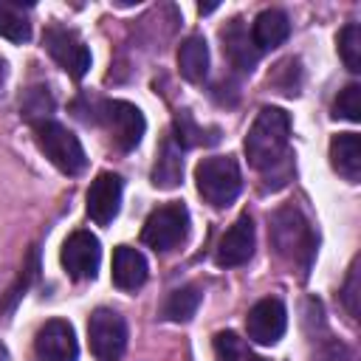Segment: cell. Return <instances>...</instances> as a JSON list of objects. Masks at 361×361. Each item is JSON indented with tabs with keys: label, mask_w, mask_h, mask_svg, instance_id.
I'll use <instances>...</instances> for the list:
<instances>
[{
	"label": "cell",
	"mask_w": 361,
	"mask_h": 361,
	"mask_svg": "<svg viewBox=\"0 0 361 361\" xmlns=\"http://www.w3.org/2000/svg\"><path fill=\"white\" fill-rule=\"evenodd\" d=\"M290 138V118L279 107H262L245 135V155L254 169H274L282 164Z\"/></svg>",
	"instance_id": "1"
},
{
	"label": "cell",
	"mask_w": 361,
	"mask_h": 361,
	"mask_svg": "<svg viewBox=\"0 0 361 361\" xmlns=\"http://www.w3.org/2000/svg\"><path fill=\"white\" fill-rule=\"evenodd\" d=\"M271 240L274 248L279 251V257H285L288 262L307 268L313 254H316V237L310 231V223L302 217L299 209L285 206L271 217Z\"/></svg>",
	"instance_id": "2"
},
{
	"label": "cell",
	"mask_w": 361,
	"mask_h": 361,
	"mask_svg": "<svg viewBox=\"0 0 361 361\" xmlns=\"http://www.w3.org/2000/svg\"><path fill=\"white\" fill-rule=\"evenodd\" d=\"M93 104V113L87 116V121L93 124H104L113 144L121 149V152H130L141 144L144 138V130H147V121H144V113L130 104V102H121V99H113V102H90Z\"/></svg>",
	"instance_id": "3"
},
{
	"label": "cell",
	"mask_w": 361,
	"mask_h": 361,
	"mask_svg": "<svg viewBox=\"0 0 361 361\" xmlns=\"http://www.w3.org/2000/svg\"><path fill=\"white\" fill-rule=\"evenodd\" d=\"M195 183H197V192L203 195L206 203L223 209V206L234 203V197L240 195L243 175H240V166H237L234 158H228V155H212V158H203L197 164Z\"/></svg>",
	"instance_id": "4"
},
{
	"label": "cell",
	"mask_w": 361,
	"mask_h": 361,
	"mask_svg": "<svg viewBox=\"0 0 361 361\" xmlns=\"http://www.w3.org/2000/svg\"><path fill=\"white\" fill-rule=\"evenodd\" d=\"M34 138H37V147L42 149V155L65 175H79L85 166H87V155L79 144V138L62 127L59 121H51V118H42L34 124Z\"/></svg>",
	"instance_id": "5"
},
{
	"label": "cell",
	"mask_w": 361,
	"mask_h": 361,
	"mask_svg": "<svg viewBox=\"0 0 361 361\" xmlns=\"http://www.w3.org/2000/svg\"><path fill=\"white\" fill-rule=\"evenodd\" d=\"M87 338L96 361H118L127 347V324L116 310L96 307L87 322Z\"/></svg>",
	"instance_id": "6"
},
{
	"label": "cell",
	"mask_w": 361,
	"mask_h": 361,
	"mask_svg": "<svg viewBox=\"0 0 361 361\" xmlns=\"http://www.w3.org/2000/svg\"><path fill=\"white\" fill-rule=\"evenodd\" d=\"M186 231H189V212H186V206L183 203H166V206L155 209L147 217V223L141 228V240L149 248H155V251H169L178 243H183Z\"/></svg>",
	"instance_id": "7"
},
{
	"label": "cell",
	"mask_w": 361,
	"mask_h": 361,
	"mask_svg": "<svg viewBox=\"0 0 361 361\" xmlns=\"http://www.w3.org/2000/svg\"><path fill=\"white\" fill-rule=\"evenodd\" d=\"M42 45L68 76L82 79L90 71V51L76 37V31H71L65 25H48L42 34Z\"/></svg>",
	"instance_id": "8"
},
{
	"label": "cell",
	"mask_w": 361,
	"mask_h": 361,
	"mask_svg": "<svg viewBox=\"0 0 361 361\" xmlns=\"http://www.w3.org/2000/svg\"><path fill=\"white\" fill-rule=\"evenodd\" d=\"M285 327H288V310L279 299L268 296V299H259L248 316H245V330H248V338L257 341V344H276L282 336H285Z\"/></svg>",
	"instance_id": "9"
},
{
	"label": "cell",
	"mask_w": 361,
	"mask_h": 361,
	"mask_svg": "<svg viewBox=\"0 0 361 361\" xmlns=\"http://www.w3.org/2000/svg\"><path fill=\"white\" fill-rule=\"evenodd\" d=\"M102 262L99 240L90 231H73L62 245V265L71 279H93Z\"/></svg>",
	"instance_id": "10"
},
{
	"label": "cell",
	"mask_w": 361,
	"mask_h": 361,
	"mask_svg": "<svg viewBox=\"0 0 361 361\" xmlns=\"http://www.w3.org/2000/svg\"><path fill=\"white\" fill-rule=\"evenodd\" d=\"M34 353L39 361H76L79 344H76L73 327L65 319L45 322L34 338Z\"/></svg>",
	"instance_id": "11"
},
{
	"label": "cell",
	"mask_w": 361,
	"mask_h": 361,
	"mask_svg": "<svg viewBox=\"0 0 361 361\" xmlns=\"http://www.w3.org/2000/svg\"><path fill=\"white\" fill-rule=\"evenodd\" d=\"M87 214L93 223L107 226L113 223V217L121 209V178L113 172H102L93 178V183L87 186Z\"/></svg>",
	"instance_id": "12"
},
{
	"label": "cell",
	"mask_w": 361,
	"mask_h": 361,
	"mask_svg": "<svg viewBox=\"0 0 361 361\" xmlns=\"http://www.w3.org/2000/svg\"><path fill=\"white\" fill-rule=\"evenodd\" d=\"M251 254H254V220L248 214H243L220 237L217 251H214V259H217L220 268H237V265L248 262Z\"/></svg>",
	"instance_id": "13"
},
{
	"label": "cell",
	"mask_w": 361,
	"mask_h": 361,
	"mask_svg": "<svg viewBox=\"0 0 361 361\" xmlns=\"http://www.w3.org/2000/svg\"><path fill=\"white\" fill-rule=\"evenodd\" d=\"M220 37H223V54L228 56V62H231L237 71H248V73H251L254 65H257V59H259V51H257V45H254V39H251L245 23H243V20H231V23L220 31Z\"/></svg>",
	"instance_id": "14"
},
{
	"label": "cell",
	"mask_w": 361,
	"mask_h": 361,
	"mask_svg": "<svg viewBox=\"0 0 361 361\" xmlns=\"http://www.w3.org/2000/svg\"><path fill=\"white\" fill-rule=\"evenodd\" d=\"M330 164L344 180L358 183V178H361V138L355 133H338L330 141Z\"/></svg>",
	"instance_id": "15"
},
{
	"label": "cell",
	"mask_w": 361,
	"mask_h": 361,
	"mask_svg": "<svg viewBox=\"0 0 361 361\" xmlns=\"http://www.w3.org/2000/svg\"><path fill=\"white\" fill-rule=\"evenodd\" d=\"M113 282L121 290H135L147 282V259L141 251L130 245H118L113 251Z\"/></svg>",
	"instance_id": "16"
},
{
	"label": "cell",
	"mask_w": 361,
	"mask_h": 361,
	"mask_svg": "<svg viewBox=\"0 0 361 361\" xmlns=\"http://www.w3.org/2000/svg\"><path fill=\"white\" fill-rule=\"evenodd\" d=\"M290 34V20L285 11L279 8H265L257 14L254 25H251V39L257 45V51H268V48H276L288 39Z\"/></svg>",
	"instance_id": "17"
},
{
	"label": "cell",
	"mask_w": 361,
	"mask_h": 361,
	"mask_svg": "<svg viewBox=\"0 0 361 361\" xmlns=\"http://www.w3.org/2000/svg\"><path fill=\"white\" fill-rule=\"evenodd\" d=\"M178 71L186 82H203L209 73V45L200 34H192L178 48Z\"/></svg>",
	"instance_id": "18"
},
{
	"label": "cell",
	"mask_w": 361,
	"mask_h": 361,
	"mask_svg": "<svg viewBox=\"0 0 361 361\" xmlns=\"http://www.w3.org/2000/svg\"><path fill=\"white\" fill-rule=\"evenodd\" d=\"M183 178V158H180V147L175 144V138H164L161 149H158V161L152 166V183L158 189H175Z\"/></svg>",
	"instance_id": "19"
},
{
	"label": "cell",
	"mask_w": 361,
	"mask_h": 361,
	"mask_svg": "<svg viewBox=\"0 0 361 361\" xmlns=\"http://www.w3.org/2000/svg\"><path fill=\"white\" fill-rule=\"evenodd\" d=\"M0 37L11 42H25L31 37V23L20 3L0 0Z\"/></svg>",
	"instance_id": "20"
},
{
	"label": "cell",
	"mask_w": 361,
	"mask_h": 361,
	"mask_svg": "<svg viewBox=\"0 0 361 361\" xmlns=\"http://www.w3.org/2000/svg\"><path fill=\"white\" fill-rule=\"evenodd\" d=\"M197 305H200V290L195 285H186V288H178L166 296L164 316L169 322H189L197 313Z\"/></svg>",
	"instance_id": "21"
},
{
	"label": "cell",
	"mask_w": 361,
	"mask_h": 361,
	"mask_svg": "<svg viewBox=\"0 0 361 361\" xmlns=\"http://www.w3.org/2000/svg\"><path fill=\"white\" fill-rule=\"evenodd\" d=\"M214 358L217 361H259L245 338H240L234 330H223L214 336Z\"/></svg>",
	"instance_id": "22"
},
{
	"label": "cell",
	"mask_w": 361,
	"mask_h": 361,
	"mask_svg": "<svg viewBox=\"0 0 361 361\" xmlns=\"http://www.w3.org/2000/svg\"><path fill=\"white\" fill-rule=\"evenodd\" d=\"M338 54H341V62H344V68L350 73L361 71V28L355 23L341 28V34H338Z\"/></svg>",
	"instance_id": "23"
},
{
	"label": "cell",
	"mask_w": 361,
	"mask_h": 361,
	"mask_svg": "<svg viewBox=\"0 0 361 361\" xmlns=\"http://www.w3.org/2000/svg\"><path fill=\"white\" fill-rule=\"evenodd\" d=\"M206 130L192 118L189 110H180L175 116V144L178 147H197V144H209L206 138Z\"/></svg>",
	"instance_id": "24"
},
{
	"label": "cell",
	"mask_w": 361,
	"mask_h": 361,
	"mask_svg": "<svg viewBox=\"0 0 361 361\" xmlns=\"http://www.w3.org/2000/svg\"><path fill=\"white\" fill-rule=\"evenodd\" d=\"M333 116L336 118H347V121H361V87L358 85H347L336 104H333Z\"/></svg>",
	"instance_id": "25"
},
{
	"label": "cell",
	"mask_w": 361,
	"mask_h": 361,
	"mask_svg": "<svg viewBox=\"0 0 361 361\" xmlns=\"http://www.w3.org/2000/svg\"><path fill=\"white\" fill-rule=\"evenodd\" d=\"M341 299H344L347 313L355 319V316H358V262H353V268H350V276H347V282H344Z\"/></svg>",
	"instance_id": "26"
},
{
	"label": "cell",
	"mask_w": 361,
	"mask_h": 361,
	"mask_svg": "<svg viewBox=\"0 0 361 361\" xmlns=\"http://www.w3.org/2000/svg\"><path fill=\"white\" fill-rule=\"evenodd\" d=\"M3 79H6V62L0 59V85H3Z\"/></svg>",
	"instance_id": "27"
},
{
	"label": "cell",
	"mask_w": 361,
	"mask_h": 361,
	"mask_svg": "<svg viewBox=\"0 0 361 361\" xmlns=\"http://www.w3.org/2000/svg\"><path fill=\"white\" fill-rule=\"evenodd\" d=\"M0 361H6V350H3V344H0Z\"/></svg>",
	"instance_id": "28"
}]
</instances>
